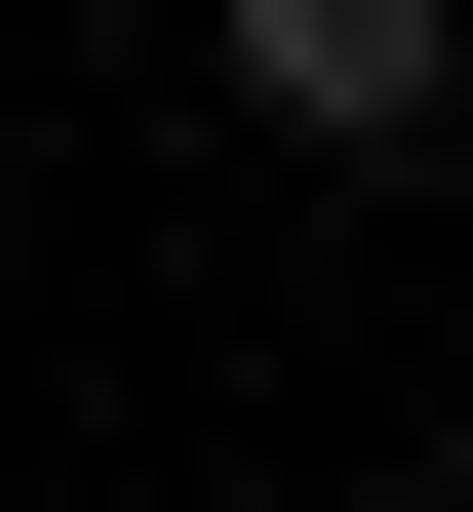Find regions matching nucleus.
Segmentation results:
<instances>
[{"label": "nucleus", "instance_id": "obj_1", "mask_svg": "<svg viewBox=\"0 0 473 512\" xmlns=\"http://www.w3.org/2000/svg\"><path fill=\"white\" fill-rule=\"evenodd\" d=\"M198 79L276 158H434V79H473V0H198Z\"/></svg>", "mask_w": 473, "mask_h": 512}, {"label": "nucleus", "instance_id": "obj_2", "mask_svg": "<svg viewBox=\"0 0 473 512\" xmlns=\"http://www.w3.org/2000/svg\"><path fill=\"white\" fill-rule=\"evenodd\" d=\"M395 512H473V434H395Z\"/></svg>", "mask_w": 473, "mask_h": 512}]
</instances>
